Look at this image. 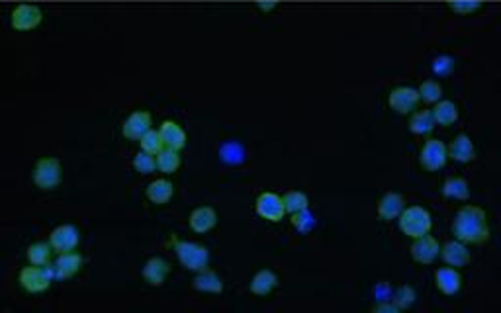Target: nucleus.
Here are the masks:
<instances>
[{"label":"nucleus","mask_w":501,"mask_h":313,"mask_svg":"<svg viewBox=\"0 0 501 313\" xmlns=\"http://www.w3.org/2000/svg\"><path fill=\"white\" fill-rule=\"evenodd\" d=\"M435 284L445 296H454L462 288L461 272L454 266H443L435 272Z\"/></svg>","instance_id":"f3484780"},{"label":"nucleus","mask_w":501,"mask_h":313,"mask_svg":"<svg viewBox=\"0 0 501 313\" xmlns=\"http://www.w3.org/2000/svg\"><path fill=\"white\" fill-rule=\"evenodd\" d=\"M443 196L448 200H458V202L468 200V182L464 181V178H461V176H451V178H446L445 184H443Z\"/></svg>","instance_id":"393cba45"},{"label":"nucleus","mask_w":501,"mask_h":313,"mask_svg":"<svg viewBox=\"0 0 501 313\" xmlns=\"http://www.w3.org/2000/svg\"><path fill=\"white\" fill-rule=\"evenodd\" d=\"M435 120L431 110H417L412 112V120H409V130L415 135H429V133L435 130Z\"/></svg>","instance_id":"a878e982"},{"label":"nucleus","mask_w":501,"mask_h":313,"mask_svg":"<svg viewBox=\"0 0 501 313\" xmlns=\"http://www.w3.org/2000/svg\"><path fill=\"white\" fill-rule=\"evenodd\" d=\"M169 272L170 264L167 258H163V256H151V258L143 264L141 274H143V278H145V282L149 286H163L165 280H167V276H169Z\"/></svg>","instance_id":"4468645a"},{"label":"nucleus","mask_w":501,"mask_h":313,"mask_svg":"<svg viewBox=\"0 0 501 313\" xmlns=\"http://www.w3.org/2000/svg\"><path fill=\"white\" fill-rule=\"evenodd\" d=\"M454 237L466 245H480L490 239V222L480 206H462L453 222Z\"/></svg>","instance_id":"f257e3e1"},{"label":"nucleus","mask_w":501,"mask_h":313,"mask_svg":"<svg viewBox=\"0 0 501 313\" xmlns=\"http://www.w3.org/2000/svg\"><path fill=\"white\" fill-rule=\"evenodd\" d=\"M192 286H194V290H198V292H202V294H221V292H224V280H221V276H219L218 272L210 271L208 266L196 272Z\"/></svg>","instance_id":"aec40b11"},{"label":"nucleus","mask_w":501,"mask_h":313,"mask_svg":"<svg viewBox=\"0 0 501 313\" xmlns=\"http://www.w3.org/2000/svg\"><path fill=\"white\" fill-rule=\"evenodd\" d=\"M276 286H278V276H276V272L270 271V268H263V271H259L250 278L249 290L255 296H268Z\"/></svg>","instance_id":"5701e85b"},{"label":"nucleus","mask_w":501,"mask_h":313,"mask_svg":"<svg viewBox=\"0 0 501 313\" xmlns=\"http://www.w3.org/2000/svg\"><path fill=\"white\" fill-rule=\"evenodd\" d=\"M53 280H55V274H53L51 264H43V266L30 264V266H24L20 271V274H18V282H20V286L28 294H41V292H45V290H49Z\"/></svg>","instance_id":"7ed1b4c3"},{"label":"nucleus","mask_w":501,"mask_h":313,"mask_svg":"<svg viewBox=\"0 0 501 313\" xmlns=\"http://www.w3.org/2000/svg\"><path fill=\"white\" fill-rule=\"evenodd\" d=\"M139 145H141L143 151L151 153V155H157L161 149H165V143H163V137H161V133H159V130H149V132L139 140Z\"/></svg>","instance_id":"2f4dec72"},{"label":"nucleus","mask_w":501,"mask_h":313,"mask_svg":"<svg viewBox=\"0 0 501 313\" xmlns=\"http://www.w3.org/2000/svg\"><path fill=\"white\" fill-rule=\"evenodd\" d=\"M284 207H286V214H298L304 210H309V198H307L306 192L302 190H288L282 196Z\"/></svg>","instance_id":"cd10ccee"},{"label":"nucleus","mask_w":501,"mask_h":313,"mask_svg":"<svg viewBox=\"0 0 501 313\" xmlns=\"http://www.w3.org/2000/svg\"><path fill=\"white\" fill-rule=\"evenodd\" d=\"M439 255L443 256V261H445L448 266H454V268H462V266H466V264L470 263L468 247H466V243H462V241L458 239L445 243V245L441 247V253H439Z\"/></svg>","instance_id":"dca6fc26"},{"label":"nucleus","mask_w":501,"mask_h":313,"mask_svg":"<svg viewBox=\"0 0 501 313\" xmlns=\"http://www.w3.org/2000/svg\"><path fill=\"white\" fill-rule=\"evenodd\" d=\"M41 22V10L35 4H18L16 8L12 10L10 16V25L16 32H30L33 28H38Z\"/></svg>","instance_id":"f8f14e48"},{"label":"nucleus","mask_w":501,"mask_h":313,"mask_svg":"<svg viewBox=\"0 0 501 313\" xmlns=\"http://www.w3.org/2000/svg\"><path fill=\"white\" fill-rule=\"evenodd\" d=\"M400 229L404 235L417 239L421 235H427L433 227V217L429 214L427 207L423 206H407L397 217Z\"/></svg>","instance_id":"f03ea898"},{"label":"nucleus","mask_w":501,"mask_h":313,"mask_svg":"<svg viewBox=\"0 0 501 313\" xmlns=\"http://www.w3.org/2000/svg\"><path fill=\"white\" fill-rule=\"evenodd\" d=\"M159 133H161L165 147L175 149V151H180V149L186 147V133L177 122H172V120L163 122L161 127H159Z\"/></svg>","instance_id":"4be33fe9"},{"label":"nucleus","mask_w":501,"mask_h":313,"mask_svg":"<svg viewBox=\"0 0 501 313\" xmlns=\"http://www.w3.org/2000/svg\"><path fill=\"white\" fill-rule=\"evenodd\" d=\"M417 92H419V100L427 102V104H435V102L443 98V86L436 81H425L417 89Z\"/></svg>","instance_id":"7c9ffc66"},{"label":"nucleus","mask_w":501,"mask_h":313,"mask_svg":"<svg viewBox=\"0 0 501 313\" xmlns=\"http://www.w3.org/2000/svg\"><path fill=\"white\" fill-rule=\"evenodd\" d=\"M292 225L298 231H307L316 225V217L309 214V210H304L298 214H292Z\"/></svg>","instance_id":"c9c22d12"},{"label":"nucleus","mask_w":501,"mask_h":313,"mask_svg":"<svg viewBox=\"0 0 501 313\" xmlns=\"http://www.w3.org/2000/svg\"><path fill=\"white\" fill-rule=\"evenodd\" d=\"M175 253H177L178 263L190 272L202 271L208 266V261H210L208 249L200 245V243H194V241H177Z\"/></svg>","instance_id":"20e7f679"},{"label":"nucleus","mask_w":501,"mask_h":313,"mask_svg":"<svg viewBox=\"0 0 501 313\" xmlns=\"http://www.w3.org/2000/svg\"><path fill=\"white\" fill-rule=\"evenodd\" d=\"M81 241V233L79 229L71 225V223H63V225H57L55 229L51 231L49 235V245L53 247L57 255L59 253H69V251H75L77 245Z\"/></svg>","instance_id":"0eeeda50"},{"label":"nucleus","mask_w":501,"mask_h":313,"mask_svg":"<svg viewBox=\"0 0 501 313\" xmlns=\"http://www.w3.org/2000/svg\"><path fill=\"white\" fill-rule=\"evenodd\" d=\"M259 8L265 10V12H270V10L276 8L275 0H268V2H259Z\"/></svg>","instance_id":"58836bf2"},{"label":"nucleus","mask_w":501,"mask_h":313,"mask_svg":"<svg viewBox=\"0 0 501 313\" xmlns=\"http://www.w3.org/2000/svg\"><path fill=\"white\" fill-rule=\"evenodd\" d=\"M446 161H448V151H446V145L443 141H425V145L421 149V165L431 173H435V171H441L446 165Z\"/></svg>","instance_id":"6e6552de"},{"label":"nucleus","mask_w":501,"mask_h":313,"mask_svg":"<svg viewBox=\"0 0 501 313\" xmlns=\"http://www.w3.org/2000/svg\"><path fill=\"white\" fill-rule=\"evenodd\" d=\"M155 156H157V171L163 174L177 173L178 166H180V155H178V151H175V149L165 147Z\"/></svg>","instance_id":"bb28decb"},{"label":"nucleus","mask_w":501,"mask_h":313,"mask_svg":"<svg viewBox=\"0 0 501 313\" xmlns=\"http://www.w3.org/2000/svg\"><path fill=\"white\" fill-rule=\"evenodd\" d=\"M451 67H453V63H451V59L448 57H436L435 61H433V71L439 74L448 73V71H451Z\"/></svg>","instance_id":"e433bc0d"},{"label":"nucleus","mask_w":501,"mask_h":313,"mask_svg":"<svg viewBox=\"0 0 501 313\" xmlns=\"http://www.w3.org/2000/svg\"><path fill=\"white\" fill-rule=\"evenodd\" d=\"M33 184L41 190H53L61 182V163L55 156H41L35 161L32 173Z\"/></svg>","instance_id":"39448f33"},{"label":"nucleus","mask_w":501,"mask_h":313,"mask_svg":"<svg viewBox=\"0 0 501 313\" xmlns=\"http://www.w3.org/2000/svg\"><path fill=\"white\" fill-rule=\"evenodd\" d=\"M188 223H190V229L194 233H208L218 225V214L211 206H200L190 214Z\"/></svg>","instance_id":"a211bd4d"},{"label":"nucleus","mask_w":501,"mask_h":313,"mask_svg":"<svg viewBox=\"0 0 501 313\" xmlns=\"http://www.w3.org/2000/svg\"><path fill=\"white\" fill-rule=\"evenodd\" d=\"M448 8L454 10L456 14H472L482 8V2L480 0H451Z\"/></svg>","instance_id":"f704fd0d"},{"label":"nucleus","mask_w":501,"mask_h":313,"mask_svg":"<svg viewBox=\"0 0 501 313\" xmlns=\"http://www.w3.org/2000/svg\"><path fill=\"white\" fill-rule=\"evenodd\" d=\"M151 125H153V118H151V114H149L147 110H138V112H133V114H130L126 120H123V124H121V133H123V137H126V140L139 141L147 132H149V130H153Z\"/></svg>","instance_id":"1a4fd4ad"},{"label":"nucleus","mask_w":501,"mask_h":313,"mask_svg":"<svg viewBox=\"0 0 501 313\" xmlns=\"http://www.w3.org/2000/svg\"><path fill=\"white\" fill-rule=\"evenodd\" d=\"M133 169H136L139 174L155 173V171H157V156L141 149V151H138L136 156H133Z\"/></svg>","instance_id":"c756f323"},{"label":"nucleus","mask_w":501,"mask_h":313,"mask_svg":"<svg viewBox=\"0 0 501 313\" xmlns=\"http://www.w3.org/2000/svg\"><path fill=\"white\" fill-rule=\"evenodd\" d=\"M415 290L412 288V286H407V284H404V286H400V288L394 292V297H392V302L397 305V309H407V307H412L413 304H415Z\"/></svg>","instance_id":"473e14b6"},{"label":"nucleus","mask_w":501,"mask_h":313,"mask_svg":"<svg viewBox=\"0 0 501 313\" xmlns=\"http://www.w3.org/2000/svg\"><path fill=\"white\" fill-rule=\"evenodd\" d=\"M388 104L392 110H396L397 114H412L419 104V92L413 86H396L394 91L390 92Z\"/></svg>","instance_id":"9d476101"},{"label":"nucleus","mask_w":501,"mask_h":313,"mask_svg":"<svg viewBox=\"0 0 501 313\" xmlns=\"http://www.w3.org/2000/svg\"><path fill=\"white\" fill-rule=\"evenodd\" d=\"M84 258L81 253L77 251H69V253H59L57 258L51 263L53 274H55V280H69L73 278L77 272H81Z\"/></svg>","instance_id":"9b49d317"},{"label":"nucleus","mask_w":501,"mask_h":313,"mask_svg":"<svg viewBox=\"0 0 501 313\" xmlns=\"http://www.w3.org/2000/svg\"><path fill=\"white\" fill-rule=\"evenodd\" d=\"M219 155L229 165H239L243 161V149L239 143H226L224 147L219 149Z\"/></svg>","instance_id":"72a5a7b5"},{"label":"nucleus","mask_w":501,"mask_h":313,"mask_svg":"<svg viewBox=\"0 0 501 313\" xmlns=\"http://www.w3.org/2000/svg\"><path fill=\"white\" fill-rule=\"evenodd\" d=\"M51 253H53V247L49 243H43V241H38L28 247V261L30 264H38V266H43V264H51Z\"/></svg>","instance_id":"c85d7f7f"},{"label":"nucleus","mask_w":501,"mask_h":313,"mask_svg":"<svg viewBox=\"0 0 501 313\" xmlns=\"http://www.w3.org/2000/svg\"><path fill=\"white\" fill-rule=\"evenodd\" d=\"M255 210H257L259 217L270 223L282 222L284 215H286L282 196L276 194V192H263V194H259V198L255 202Z\"/></svg>","instance_id":"423d86ee"},{"label":"nucleus","mask_w":501,"mask_h":313,"mask_svg":"<svg viewBox=\"0 0 501 313\" xmlns=\"http://www.w3.org/2000/svg\"><path fill=\"white\" fill-rule=\"evenodd\" d=\"M431 114H433L435 124L448 127V125L456 124V120H458V108H456V104L451 102V100H439V102H435Z\"/></svg>","instance_id":"b1692460"},{"label":"nucleus","mask_w":501,"mask_h":313,"mask_svg":"<svg viewBox=\"0 0 501 313\" xmlns=\"http://www.w3.org/2000/svg\"><path fill=\"white\" fill-rule=\"evenodd\" d=\"M448 151V159H453L456 163H472L476 159V147L466 133H458L451 145H446Z\"/></svg>","instance_id":"2eb2a0df"},{"label":"nucleus","mask_w":501,"mask_h":313,"mask_svg":"<svg viewBox=\"0 0 501 313\" xmlns=\"http://www.w3.org/2000/svg\"><path fill=\"white\" fill-rule=\"evenodd\" d=\"M147 200L155 204V206H165L169 204L170 198L175 196V186L169 178H157V181L149 182V186L145 190Z\"/></svg>","instance_id":"412c9836"},{"label":"nucleus","mask_w":501,"mask_h":313,"mask_svg":"<svg viewBox=\"0 0 501 313\" xmlns=\"http://www.w3.org/2000/svg\"><path fill=\"white\" fill-rule=\"evenodd\" d=\"M405 207V200L402 194L397 192H388L384 194L378 202V217L384 220V222H392V220H397L400 214L404 212Z\"/></svg>","instance_id":"6ab92c4d"},{"label":"nucleus","mask_w":501,"mask_h":313,"mask_svg":"<svg viewBox=\"0 0 501 313\" xmlns=\"http://www.w3.org/2000/svg\"><path fill=\"white\" fill-rule=\"evenodd\" d=\"M409 253H412V258L415 263L431 264L435 263V258L441 253V245L433 235L427 233V235H421L417 239H413Z\"/></svg>","instance_id":"ddd939ff"},{"label":"nucleus","mask_w":501,"mask_h":313,"mask_svg":"<svg viewBox=\"0 0 501 313\" xmlns=\"http://www.w3.org/2000/svg\"><path fill=\"white\" fill-rule=\"evenodd\" d=\"M376 313H397L400 309H397V305L392 302V300H384L382 304H376L374 307H372Z\"/></svg>","instance_id":"4c0bfd02"}]
</instances>
